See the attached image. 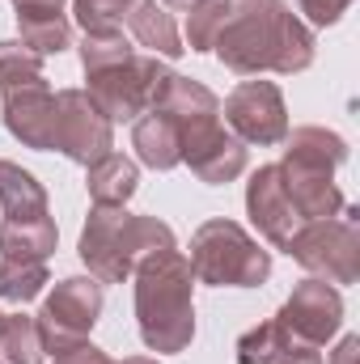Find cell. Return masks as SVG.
<instances>
[{
	"instance_id": "cell-22",
	"label": "cell",
	"mask_w": 360,
	"mask_h": 364,
	"mask_svg": "<svg viewBox=\"0 0 360 364\" xmlns=\"http://www.w3.org/2000/svg\"><path fill=\"white\" fill-rule=\"evenodd\" d=\"M51 284L47 263H21V259H0V301L26 305L34 296H43V288Z\"/></svg>"
},
{
	"instance_id": "cell-34",
	"label": "cell",
	"mask_w": 360,
	"mask_h": 364,
	"mask_svg": "<svg viewBox=\"0 0 360 364\" xmlns=\"http://www.w3.org/2000/svg\"><path fill=\"white\" fill-rule=\"evenodd\" d=\"M123 364H157V360H149V356H132V360H123Z\"/></svg>"
},
{
	"instance_id": "cell-7",
	"label": "cell",
	"mask_w": 360,
	"mask_h": 364,
	"mask_svg": "<svg viewBox=\"0 0 360 364\" xmlns=\"http://www.w3.org/2000/svg\"><path fill=\"white\" fill-rule=\"evenodd\" d=\"M97 314H102V284L93 275H68V279H60L47 292L43 309L34 314L43 352L60 356V352L85 343L90 331L97 326Z\"/></svg>"
},
{
	"instance_id": "cell-18",
	"label": "cell",
	"mask_w": 360,
	"mask_h": 364,
	"mask_svg": "<svg viewBox=\"0 0 360 364\" xmlns=\"http://www.w3.org/2000/svg\"><path fill=\"white\" fill-rule=\"evenodd\" d=\"M60 229L51 216L38 220H0V255L4 259H21V263H47L55 255Z\"/></svg>"
},
{
	"instance_id": "cell-10",
	"label": "cell",
	"mask_w": 360,
	"mask_h": 364,
	"mask_svg": "<svg viewBox=\"0 0 360 364\" xmlns=\"http://www.w3.org/2000/svg\"><path fill=\"white\" fill-rule=\"evenodd\" d=\"M68 161L93 166L97 157L115 153V123L93 106L85 90H60L55 93V144Z\"/></svg>"
},
{
	"instance_id": "cell-28",
	"label": "cell",
	"mask_w": 360,
	"mask_h": 364,
	"mask_svg": "<svg viewBox=\"0 0 360 364\" xmlns=\"http://www.w3.org/2000/svg\"><path fill=\"white\" fill-rule=\"evenodd\" d=\"M13 13H17V26H43L64 17V0H13Z\"/></svg>"
},
{
	"instance_id": "cell-27",
	"label": "cell",
	"mask_w": 360,
	"mask_h": 364,
	"mask_svg": "<svg viewBox=\"0 0 360 364\" xmlns=\"http://www.w3.org/2000/svg\"><path fill=\"white\" fill-rule=\"evenodd\" d=\"M17 43H26L34 55H60V51H68L73 47V26H68V17H60V21H43V26H21V38Z\"/></svg>"
},
{
	"instance_id": "cell-11",
	"label": "cell",
	"mask_w": 360,
	"mask_h": 364,
	"mask_svg": "<svg viewBox=\"0 0 360 364\" xmlns=\"http://www.w3.org/2000/svg\"><path fill=\"white\" fill-rule=\"evenodd\" d=\"M229 136H238L242 144H280L288 136V106L275 81H242L238 90L225 97L221 106Z\"/></svg>"
},
{
	"instance_id": "cell-33",
	"label": "cell",
	"mask_w": 360,
	"mask_h": 364,
	"mask_svg": "<svg viewBox=\"0 0 360 364\" xmlns=\"http://www.w3.org/2000/svg\"><path fill=\"white\" fill-rule=\"evenodd\" d=\"M162 4H166V9H191L195 0H162Z\"/></svg>"
},
{
	"instance_id": "cell-6",
	"label": "cell",
	"mask_w": 360,
	"mask_h": 364,
	"mask_svg": "<svg viewBox=\"0 0 360 364\" xmlns=\"http://www.w3.org/2000/svg\"><path fill=\"white\" fill-rule=\"evenodd\" d=\"M305 272L327 284H356L360 279V212L344 203L331 220H305L292 242L284 246Z\"/></svg>"
},
{
	"instance_id": "cell-23",
	"label": "cell",
	"mask_w": 360,
	"mask_h": 364,
	"mask_svg": "<svg viewBox=\"0 0 360 364\" xmlns=\"http://www.w3.org/2000/svg\"><path fill=\"white\" fill-rule=\"evenodd\" d=\"M288 348H292V339L284 335V326L275 318H268L238 339V364H275Z\"/></svg>"
},
{
	"instance_id": "cell-1",
	"label": "cell",
	"mask_w": 360,
	"mask_h": 364,
	"mask_svg": "<svg viewBox=\"0 0 360 364\" xmlns=\"http://www.w3.org/2000/svg\"><path fill=\"white\" fill-rule=\"evenodd\" d=\"M314 47H318L314 30L284 0H238L212 51L238 77H259V73L292 77L314 64Z\"/></svg>"
},
{
	"instance_id": "cell-29",
	"label": "cell",
	"mask_w": 360,
	"mask_h": 364,
	"mask_svg": "<svg viewBox=\"0 0 360 364\" xmlns=\"http://www.w3.org/2000/svg\"><path fill=\"white\" fill-rule=\"evenodd\" d=\"M297 4H301V13L309 17V26H335V21L348 13L352 0H297Z\"/></svg>"
},
{
	"instance_id": "cell-5",
	"label": "cell",
	"mask_w": 360,
	"mask_h": 364,
	"mask_svg": "<svg viewBox=\"0 0 360 364\" xmlns=\"http://www.w3.org/2000/svg\"><path fill=\"white\" fill-rule=\"evenodd\" d=\"M186 263L199 284H212V288H259L271 275V255L238 220L199 225L191 237Z\"/></svg>"
},
{
	"instance_id": "cell-24",
	"label": "cell",
	"mask_w": 360,
	"mask_h": 364,
	"mask_svg": "<svg viewBox=\"0 0 360 364\" xmlns=\"http://www.w3.org/2000/svg\"><path fill=\"white\" fill-rule=\"evenodd\" d=\"M43 77V55H34L26 43H0V90L30 85Z\"/></svg>"
},
{
	"instance_id": "cell-19",
	"label": "cell",
	"mask_w": 360,
	"mask_h": 364,
	"mask_svg": "<svg viewBox=\"0 0 360 364\" xmlns=\"http://www.w3.org/2000/svg\"><path fill=\"white\" fill-rule=\"evenodd\" d=\"M0 212L4 220H38L47 216V191L17 161H0Z\"/></svg>"
},
{
	"instance_id": "cell-4",
	"label": "cell",
	"mask_w": 360,
	"mask_h": 364,
	"mask_svg": "<svg viewBox=\"0 0 360 364\" xmlns=\"http://www.w3.org/2000/svg\"><path fill=\"white\" fill-rule=\"evenodd\" d=\"M280 144H288L284 161H280V178H284L292 208L301 212V220L339 216L344 191L335 182V170L348 161V140L339 132H327V127H297Z\"/></svg>"
},
{
	"instance_id": "cell-14",
	"label": "cell",
	"mask_w": 360,
	"mask_h": 364,
	"mask_svg": "<svg viewBox=\"0 0 360 364\" xmlns=\"http://www.w3.org/2000/svg\"><path fill=\"white\" fill-rule=\"evenodd\" d=\"M4 127L26 149L47 153L55 144V93L47 85V77L4 90Z\"/></svg>"
},
{
	"instance_id": "cell-2",
	"label": "cell",
	"mask_w": 360,
	"mask_h": 364,
	"mask_svg": "<svg viewBox=\"0 0 360 364\" xmlns=\"http://www.w3.org/2000/svg\"><path fill=\"white\" fill-rule=\"evenodd\" d=\"M136 322L149 352H182L195 339V272L179 250H153L136 263Z\"/></svg>"
},
{
	"instance_id": "cell-21",
	"label": "cell",
	"mask_w": 360,
	"mask_h": 364,
	"mask_svg": "<svg viewBox=\"0 0 360 364\" xmlns=\"http://www.w3.org/2000/svg\"><path fill=\"white\" fill-rule=\"evenodd\" d=\"M43 343H38V326L30 314H4L0 326V364H43Z\"/></svg>"
},
{
	"instance_id": "cell-17",
	"label": "cell",
	"mask_w": 360,
	"mask_h": 364,
	"mask_svg": "<svg viewBox=\"0 0 360 364\" xmlns=\"http://www.w3.org/2000/svg\"><path fill=\"white\" fill-rule=\"evenodd\" d=\"M85 186H90V199L102 208H127V199L136 195L140 186V170L132 157L123 153H106L97 157L93 166H85Z\"/></svg>"
},
{
	"instance_id": "cell-15",
	"label": "cell",
	"mask_w": 360,
	"mask_h": 364,
	"mask_svg": "<svg viewBox=\"0 0 360 364\" xmlns=\"http://www.w3.org/2000/svg\"><path fill=\"white\" fill-rule=\"evenodd\" d=\"M132 149L149 170H174L182 166V140H179V123L162 110H144L132 127Z\"/></svg>"
},
{
	"instance_id": "cell-20",
	"label": "cell",
	"mask_w": 360,
	"mask_h": 364,
	"mask_svg": "<svg viewBox=\"0 0 360 364\" xmlns=\"http://www.w3.org/2000/svg\"><path fill=\"white\" fill-rule=\"evenodd\" d=\"M238 0H195L186 9V47L191 51H212L221 30L229 26Z\"/></svg>"
},
{
	"instance_id": "cell-12",
	"label": "cell",
	"mask_w": 360,
	"mask_h": 364,
	"mask_svg": "<svg viewBox=\"0 0 360 364\" xmlns=\"http://www.w3.org/2000/svg\"><path fill=\"white\" fill-rule=\"evenodd\" d=\"M182 140V166H191V174L208 186L233 182L246 174V144L238 136H229V127H221V119H203L179 127Z\"/></svg>"
},
{
	"instance_id": "cell-9",
	"label": "cell",
	"mask_w": 360,
	"mask_h": 364,
	"mask_svg": "<svg viewBox=\"0 0 360 364\" xmlns=\"http://www.w3.org/2000/svg\"><path fill=\"white\" fill-rule=\"evenodd\" d=\"M275 322L284 326V335L292 339V348H322L344 326V296H339L335 284L309 275V279H301L292 288V296L284 301V309L275 314Z\"/></svg>"
},
{
	"instance_id": "cell-26",
	"label": "cell",
	"mask_w": 360,
	"mask_h": 364,
	"mask_svg": "<svg viewBox=\"0 0 360 364\" xmlns=\"http://www.w3.org/2000/svg\"><path fill=\"white\" fill-rule=\"evenodd\" d=\"M132 55V43L123 38V30H106V34H85L81 38V68H106V64H119Z\"/></svg>"
},
{
	"instance_id": "cell-35",
	"label": "cell",
	"mask_w": 360,
	"mask_h": 364,
	"mask_svg": "<svg viewBox=\"0 0 360 364\" xmlns=\"http://www.w3.org/2000/svg\"><path fill=\"white\" fill-rule=\"evenodd\" d=\"M0 326H4V314H0Z\"/></svg>"
},
{
	"instance_id": "cell-13",
	"label": "cell",
	"mask_w": 360,
	"mask_h": 364,
	"mask_svg": "<svg viewBox=\"0 0 360 364\" xmlns=\"http://www.w3.org/2000/svg\"><path fill=\"white\" fill-rule=\"evenodd\" d=\"M246 216L255 220V229L268 237L271 246H288L292 233L305 225L301 212L292 208L288 191H284V178H280V166H259L250 182H246Z\"/></svg>"
},
{
	"instance_id": "cell-25",
	"label": "cell",
	"mask_w": 360,
	"mask_h": 364,
	"mask_svg": "<svg viewBox=\"0 0 360 364\" xmlns=\"http://www.w3.org/2000/svg\"><path fill=\"white\" fill-rule=\"evenodd\" d=\"M132 9H136V0H73V13H77V21H81L85 34L119 30Z\"/></svg>"
},
{
	"instance_id": "cell-32",
	"label": "cell",
	"mask_w": 360,
	"mask_h": 364,
	"mask_svg": "<svg viewBox=\"0 0 360 364\" xmlns=\"http://www.w3.org/2000/svg\"><path fill=\"white\" fill-rule=\"evenodd\" d=\"M275 364H322V356H318L314 348H288Z\"/></svg>"
},
{
	"instance_id": "cell-16",
	"label": "cell",
	"mask_w": 360,
	"mask_h": 364,
	"mask_svg": "<svg viewBox=\"0 0 360 364\" xmlns=\"http://www.w3.org/2000/svg\"><path fill=\"white\" fill-rule=\"evenodd\" d=\"M127 26H132L136 43L157 60H179L186 51L179 38V26H174V13L162 0H136V9L127 13Z\"/></svg>"
},
{
	"instance_id": "cell-8",
	"label": "cell",
	"mask_w": 360,
	"mask_h": 364,
	"mask_svg": "<svg viewBox=\"0 0 360 364\" xmlns=\"http://www.w3.org/2000/svg\"><path fill=\"white\" fill-rule=\"evenodd\" d=\"M162 73H166V64H162L157 55H136V51H132V55L119 60V64H106V68L85 73V77H90V90L85 93H90L93 106H97L110 123H136V119L149 110Z\"/></svg>"
},
{
	"instance_id": "cell-31",
	"label": "cell",
	"mask_w": 360,
	"mask_h": 364,
	"mask_svg": "<svg viewBox=\"0 0 360 364\" xmlns=\"http://www.w3.org/2000/svg\"><path fill=\"white\" fill-rule=\"evenodd\" d=\"M331 364H360V339L356 335H344L339 348L331 352Z\"/></svg>"
},
{
	"instance_id": "cell-3",
	"label": "cell",
	"mask_w": 360,
	"mask_h": 364,
	"mask_svg": "<svg viewBox=\"0 0 360 364\" xmlns=\"http://www.w3.org/2000/svg\"><path fill=\"white\" fill-rule=\"evenodd\" d=\"M153 250H174V229L157 216H136L127 208H102L93 203L90 220L81 229V263L97 284H123L132 279L136 263Z\"/></svg>"
},
{
	"instance_id": "cell-30",
	"label": "cell",
	"mask_w": 360,
	"mask_h": 364,
	"mask_svg": "<svg viewBox=\"0 0 360 364\" xmlns=\"http://www.w3.org/2000/svg\"><path fill=\"white\" fill-rule=\"evenodd\" d=\"M55 364H115V360H110L102 348H93L90 339H85V343H77V348L60 352V356H55Z\"/></svg>"
}]
</instances>
